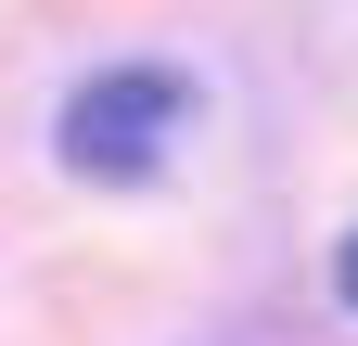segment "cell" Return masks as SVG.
Returning a JSON list of instances; mask_svg holds the SVG:
<instances>
[{
  "label": "cell",
  "instance_id": "1",
  "mask_svg": "<svg viewBox=\"0 0 358 346\" xmlns=\"http://www.w3.org/2000/svg\"><path fill=\"white\" fill-rule=\"evenodd\" d=\"M179 116H192V90H179L166 64H103L64 103V167L77 180H154L179 154Z\"/></svg>",
  "mask_w": 358,
  "mask_h": 346
},
{
  "label": "cell",
  "instance_id": "2",
  "mask_svg": "<svg viewBox=\"0 0 358 346\" xmlns=\"http://www.w3.org/2000/svg\"><path fill=\"white\" fill-rule=\"evenodd\" d=\"M333 282H345V308H358V231H345V256H333Z\"/></svg>",
  "mask_w": 358,
  "mask_h": 346
}]
</instances>
